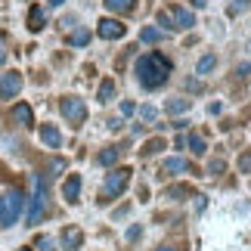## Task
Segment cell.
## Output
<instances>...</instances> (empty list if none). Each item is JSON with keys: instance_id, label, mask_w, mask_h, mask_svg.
Segmentation results:
<instances>
[{"instance_id": "cell-34", "label": "cell", "mask_w": 251, "mask_h": 251, "mask_svg": "<svg viewBox=\"0 0 251 251\" xmlns=\"http://www.w3.org/2000/svg\"><path fill=\"white\" fill-rule=\"evenodd\" d=\"M205 3H208V0H192V6H196V9H201Z\"/></svg>"}, {"instance_id": "cell-1", "label": "cell", "mask_w": 251, "mask_h": 251, "mask_svg": "<svg viewBox=\"0 0 251 251\" xmlns=\"http://www.w3.org/2000/svg\"><path fill=\"white\" fill-rule=\"evenodd\" d=\"M133 72H137L140 87H146V90H158V87H165L168 78H171V59H165L161 53H146V56L137 59Z\"/></svg>"}, {"instance_id": "cell-10", "label": "cell", "mask_w": 251, "mask_h": 251, "mask_svg": "<svg viewBox=\"0 0 251 251\" xmlns=\"http://www.w3.org/2000/svg\"><path fill=\"white\" fill-rule=\"evenodd\" d=\"M168 13L174 19V28H192V25H196V16H192L186 6H177V3H174Z\"/></svg>"}, {"instance_id": "cell-7", "label": "cell", "mask_w": 251, "mask_h": 251, "mask_svg": "<svg viewBox=\"0 0 251 251\" xmlns=\"http://www.w3.org/2000/svg\"><path fill=\"white\" fill-rule=\"evenodd\" d=\"M96 31H100V37H105V41H118V37H124L127 28H124L118 19H100V28H96Z\"/></svg>"}, {"instance_id": "cell-12", "label": "cell", "mask_w": 251, "mask_h": 251, "mask_svg": "<svg viewBox=\"0 0 251 251\" xmlns=\"http://www.w3.org/2000/svg\"><path fill=\"white\" fill-rule=\"evenodd\" d=\"M13 121L22 124V127H31V124H34L31 105H28V102H16V105H13Z\"/></svg>"}, {"instance_id": "cell-33", "label": "cell", "mask_w": 251, "mask_h": 251, "mask_svg": "<svg viewBox=\"0 0 251 251\" xmlns=\"http://www.w3.org/2000/svg\"><path fill=\"white\" fill-rule=\"evenodd\" d=\"M155 251H180L177 245H161V248H155Z\"/></svg>"}, {"instance_id": "cell-21", "label": "cell", "mask_w": 251, "mask_h": 251, "mask_svg": "<svg viewBox=\"0 0 251 251\" xmlns=\"http://www.w3.org/2000/svg\"><path fill=\"white\" fill-rule=\"evenodd\" d=\"M186 146L192 149V155H205V152H208L205 140H201V137H196V133H189V137H186Z\"/></svg>"}, {"instance_id": "cell-3", "label": "cell", "mask_w": 251, "mask_h": 251, "mask_svg": "<svg viewBox=\"0 0 251 251\" xmlns=\"http://www.w3.org/2000/svg\"><path fill=\"white\" fill-rule=\"evenodd\" d=\"M22 205H25V196H22V189H9L0 196V229H6V226H13L19 214H22Z\"/></svg>"}, {"instance_id": "cell-30", "label": "cell", "mask_w": 251, "mask_h": 251, "mask_svg": "<svg viewBox=\"0 0 251 251\" xmlns=\"http://www.w3.org/2000/svg\"><path fill=\"white\" fill-rule=\"evenodd\" d=\"M224 168H226V165H224V158H214V161L208 165V174H220Z\"/></svg>"}, {"instance_id": "cell-6", "label": "cell", "mask_w": 251, "mask_h": 251, "mask_svg": "<svg viewBox=\"0 0 251 251\" xmlns=\"http://www.w3.org/2000/svg\"><path fill=\"white\" fill-rule=\"evenodd\" d=\"M19 90H22V75L6 72L3 78H0V100H16Z\"/></svg>"}, {"instance_id": "cell-17", "label": "cell", "mask_w": 251, "mask_h": 251, "mask_svg": "<svg viewBox=\"0 0 251 251\" xmlns=\"http://www.w3.org/2000/svg\"><path fill=\"white\" fill-rule=\"evenodd\" d=\"M112 96H115V81L105 78V81L100 84V93H96V100H100V102H112Z\"/></svg>"}, {"instance_id": "cell-24", "label": "cell", "mask_w": 251, "mask_h": 251, "mask_svg": "<svg viewBox=\"0 0 251 251\" xmlns=\"http://www.w3.org/2000/svg\"><path fill=\"white\" fill-rule=\"evenodd\" d=\"M214 65H217V56H201V59H199V75H208L211 69H214Z\"/></svg>"}, {"instance_id": "cell-29", "label": "cell", "mask_w": 251, "mask_h": 251, "mask_svg": "<svg viewBox=\"0 0 251 251\" xmlns=\"http://www.w3.org/2000/svg\"><path fill=\"white\" fill-rule=\"evenodd\" d=\"M37 248H41V251H53V239L50 236H41V239H37Z\"/></svg>"}, {"instance_id": "cell-11", "label": "cell", "mask_w": 251, "mask_h": 251, "mask_svg": "<svg viewBox=\"0 0 251 251\" xmlns=\"http://www.w3.org/2000/svg\"><path fill=\"white\" fill-rule=\"evenodd\" d=\"M81 245H84V233L78 226H65L62 229V248L65 251H78Z\"/></svg>"}, {"instance_id": "cell-9", "label": "cell", "mask_w": 251, "mask_h": 251, "mask_svg": "<svg viewBox=\"0 0 251 251\" xmlns=\"http://www.w3.org/2000/svg\"><path fill=\"white\" fill-rule=\"evenodd\" d=\"M186 171H189V174H196V168H189V161H186V158H168L165 165H161L158 174H161V177H174V174H186Z\"/></svg>"}, {"instance_id": "cell-4", "label": "cell", "mask_w": 251, "mask_h": 251, "mask_svg": "<svg viewBox=\"0 0 251 251\" xmlns=\"http://www.w3.org/2000/svg\"><path fill=\"white\" fill-rule=\"evenodd\" d=\"M127 183H130V168H115L109 177H105L102 183V189H100V201L105 205V201H112V199H118L124 189H127Z\"/></svg>"}, {"instance_id": "cell-31", "label": "cell", "mask_w": 251, "mask_h": 251, "mask_svg": "<svg viewBox=\"0 0 251 251\" xmlns=\"http://www.w3.org/2000/svg\"><path fill=\"white\" fill-rule=\"evenodd\" d=\"M121 112L124 115H133V112H137V105H133V102H121Z\"/></svg>"}, {"instance_id": "cell-32", "label": "cell", "mask_w": 251, "mask_h": 251, "mask_svg": "<svg viewBox=\"0 0 251 251\" xmlns=\"http://www.w3.org/2000/svg\"><path fill=\"white\" fill-rule=\"evenodd\" d=\"M137 236H140V226H130V229H127V239L133 242V239H137Z\"/></svg>"}, {"instance_id": "cell-14", "label": "cell", "mask_w": 251, "mask_h": 251, "mask_svg": "<svg viewBox=\"0 0 251 251\" xmlns=\"http://www.w3.org/2000/svg\"><path fill=\"white\" fill-rule=\"evenodd\" d=\"M44 25H47L44 9L41 6H31V9H28V31H44Z\"/></svg>"}, {"instance_id": "cell-18", "label": "cell", "mask_w": 251, "mask_h": 251, "mask_svg": "<svg viewBox=\"0 0 251 251\" xmlns=\"http://www.w3.org/2000/svg\"><path fill=\"white\" fill-rule=\"evenodd\" d=\"M105 6H109L112 13H130V9L137 6V0H105Z\"/></svg>"}, {"instance_id": "cell-19", "label": "cell", "mask_w": 251, "mask_h": 251, "mask_svg": "<svg viewBox=\"0 0 251 251\" xmlns=\"http://www.w3.org/2000/svg\"><path fill=\"white\" fill-rule=\"evenodd\" d=\"M161 37H165V31H161V28H143V31H140V41H143V44H158Z\"/></svg>"}, {"instance_id": "cell-2", "label": "cell", "mask_w": 251, "mask_h": 251, "mask_svg": "<svg viewBox=\"0 0 251 251\" xmlns=\"http://www.w3.org/2000/svg\"><path fill=\"white\" fill-rule=\"evenodd\" d=\"M50 211V189H47V177L34 180V196H31V208H28V226L41 224Z\"/></svg>"}, {"instance_id": "cell-27", "label": "cell", "mask_w": 251, "mask_h": 251, "mask_svg": "<svg viewBox=\"0 0 251 251\" xmlns=\"http://www.w3.org/2000/svg\"><path fill=\"white\" fill-rule=\"evenodd\" d=\"M155 115H158V112L152 109V105H143V109H140V118H143V121H155Z\"/></svg>"}, {"instance_id": "cell-28", "label": "cell", "mask_w": 251, "mask_h": 251, "mask_svg": "<svg viewBox=\"0 0 251 251\" xmlns=\"http://www.w3.org/2000/svg\"><path fill=\"white\" fill-rule=\"evenodd\" d=\"M158 22L165 25L168 31H174V19H171V13H165V9H161V13H158Z\"/></svg>"}, {"instance_id": "cell-36", "label": "cell", "mask_w": 251, "mask_h": 251, "mask_svg": "<svg viewBox=\"0 0 251 251\" xmlns=\"http://www.w3.org/2000/svg\"><path fill=\"white\" fill-rule=\"evenodd\" d=\"M65 3V0H50V6H62Z\"/></svg>"}, {"instance_id": "cell-23", "label": "cell", "mask_w": 251, "mask_h": 251, "mask_svg": "<svg viewBox=\"0 0 251 251\" xmlns=\"http://www.w3.org/2000/svg\"><path fill=\"white\" fill-rule=\"evenodd\" d=\"M69 44H72V47L90 44V31H84V28H81V31H72V34H69Z\"/></svg>"}, {"instance_id": "cell-16", "label": "cell", "mask_w": 251, "mask_h": 251, "mask_svg": "<svg viewBox=\"0 0 251 251\" xmlns=\"http://www.w3.org/2000/svg\"><path fill=\"white\" fill-rule=\"evenodd\" d=\"M189 196H192L189 186H168L165 189V199H171V201H183V199H189Z\"/></svg>"}, {"instance_id": "cell-5", "label": "cell", "mask_w": 251, "mask_h": 251, "mask_svg": "<svg viewBox=\"0 0 251 251\" xmlns=\"http://www.w3.org/2000/svg\"><path fill=\"white\" fill-rule=\"evenodd\" d=\"M59 112L65 115V121H69L72 127H81L84 118H87V105H84V100H78V96H62Z\"/></svg>"}, {"instance_id": "cell-8", "label": "cell", "mask_w": 251, "mask_h": 251, "mask_svg": "<svg viewBox=\"0 0 251 251\" xmlns=\"http://www.w3.org/2000/svg\"><path fill=\"white\" fill-rule=\"evenodd\" d=\"M62 196L69 205H78V199H81V174H69L62 183Z\"/></svg>"}, {"instance_id": "cell-22", "label": "cell", "mask_w": 251, "mask_h": 251, "mask_svg": "<svg viewBox=\"0 0 251 251\" xmlns=\"http://www.w3.org/2000/svg\"><path fill=\"white\" fill-rule=\"evenodd\" d=\"M161 149H165V140H161V137H155V140H149L146 146L140 149V155H143V158H149V155H155V152H161Z\"/></svg>"}, {"instance_id": "cell-13", "label": "cell", "mask_w": 251, "mask_h": 251, "mask_svg": "<svg viewBox=\"0 0 251 251\" xmlns=\"http://www.w3.org/2000/svg\"><path fill=\"white\" fill-rule=\"evenodd\" d=\"M41 140H44V146H50V149L62 146V133L56 130L53 124H41Z\"/></svg>"}, {"instance_id": "cell-25", "label": "cell", "mask_w": 251, "mask_h": 251, "mask_svg": "<svg viewBox=\"0 0 251 251\" xmlns=\"http://www.w3.org/2000/svg\"><path fill=\"white\" fill-rule=\"evenodd\" d=\"M239 174H251V149L245 155H239Z\"/></svg>"}, {"instance_id": "cell-15", "label": "cell", "mask_w": 251, "mask_h": 251, "mask_svg": "<svg viewBox=\"0 0 251 251\" xmlns=\"http://www.w3.org/2000/svg\"><path fill=\"white\" fill-rule=\"evenodd\" d=\"M124 155V149L121 146H109V149H102L100 155H96V161H100V165H115V161H118Z\"/></svg>"}, {"instance_id": "cell-26", "label": "cell", "mask_w": 251, "mask_h": 251, "mask_svg": "<svg viewBox=\"0 0 251 251\" xmlns=\"http://www.w3.org/2000/svg\"><path fill=\"white\" fill-rule=\"evenodd\" d=\"M248 9V0H233L229 3V16H239V13H245Z\"/></svg>"}, {"instance_id": "cell-35", "label": "cell", "mask_w": 251, "mask_h": 251, "mask_svg": "<svg viewBox=\"0 0 251 251\" xmlns=\"http://www.w3.org/2000/svg\"><path fill=\"white\" fill-rule=\"evenodd\" d=\"M6 62V50H3V47H0V65H3Z\"/></svg>"}, {"instance_id": "cell-37", "label": "cell", "mask_w": 251, "mask_h": 251, "mask_svg": "<svg viewBox=\"0 0 251 251\" xmlns=\"http://www.w3.org/2000/svg\"><path fill=\"white\" fill-rule=\"evenodd\" d=\"M19 251H31V248H19Z\"/></svg>"}, {"instance_id": "cell-20", "label": "cell", "mask_w": 251, "mask_h": 251, "mask_svg": "<svg viewBox=\"0 0 251 251\" xmlns=\"http://www.w3.org/2000/svg\"><path fill=\"white\" fill-rule=\"evenodd\" d=\"M189 105H192V100H183V96H177V100H171V102L165 105V109H168L171 115H183V112L189 109Z\"/></svg>"}]
</instances>
